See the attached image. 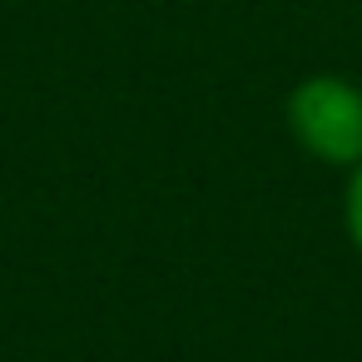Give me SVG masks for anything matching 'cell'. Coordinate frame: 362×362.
Listing matches in <instances>:
<instances>
[{
	"mask_svg": "<svg viewBox=\"0 0 362 362\" xmlns=\"http://www.w3.org/2000/svg\"><path fill=\"white\" fill-rule=\"evenodd\" d=\"M288 129L322 164H362V90L337 75H313L288 95Z\"/></svg>",
	"mask_w": 362,
	"mask_h": 362,
	"instance_id": "cell-1",
	"label": "cell"
},
{
	"mask_svg": "<svg viewBox=\"0 0 362 362\" xmlns=\"http://www.w3.org/2000/svg\"><path fill=\"white\" fill-rule=\"evenodd\" d=\"M347 233L362 248V164L352 169V184H347Z\"/></svg>",
	"mask_w": 362,
	"mask_h": 362,
	"instance_id": "cell-2",
	"label": "cell"
}]
</instances>
